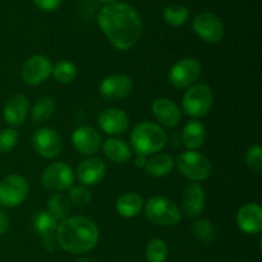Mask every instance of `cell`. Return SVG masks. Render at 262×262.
<instances>
[{
	"label": "cell",
	"mask_w": 262,
	"mask_h": 262,
	"mask_svg": "<svg viewBox=\"0 0 262 262\" xmlns=\"http://www.w3.org/2000/svg\"><path fill=\"white\" fill-rule=\"evenodd\" d=\"M168 246L160 238H154L146 247V260L147 262H165L168 258Z\"/></svg>",
	"instance_id": "cell-30"
},
{
	"label": "cell",
	"mask_w": 262,
	"mask_h": 262,
	"mask_svg": "<svg viewBox=\"0 0 262 262\" xmlns=\"http://www.w3.org/2000/svg\"><path fill=\"white\" fill-rule=\"evenodd\" d=\"M202 67L194 58H183L169 71V81L176 89H189L201 76Z\"/></svg>",
	"instance_id": "cell-8"
},
{
	"label": "cell",
	"mask_w": 262,
	"mask_h": 262,
	"mask_svg": "<svg viewBox=\"0 0 262 262\" xmlns=\"http://www.w3.org/2000/svg\"><path fill=\"white\" fill-rule=\"evenodd\" d=\"M100 3H102V4L105 5H110V4H114V3H118L119 0H99Z\"/></svg>",
	"instance_id": "cell-38"
},
{
	"label": "cell",
	"mask_w": 262,
	"mask_h": 262,
	"mask_svg": "<svg viewBox=\"0 0 262 262\" xmlns=\"http://www.w3.org/2000/svg\"><path fill=\"white\" fill-rule=\"evenodd\" d=\"M246 163H247L248 168L257 173L262 170V148L260 146L255 145L248 148L247 154H246Z\"/></svg>",
	"instance_id": "cell-34"
},
{
	"label": "cell",
	"mask_w": 262,
	"mask_h": 262,
	"mask_svg": "<svg viewBox=\"0 0 262 262\" xmlns=\"http://www.w3.org/2000/svg\"><path fill=\"white\" fill-rule=\"evenodd\" d=\"M176 161L168 154H154L150 159H147L145 164V170L148 176L156 177H165L173 171Z\"/></svg>",
	"instance_id": "cell-23"
},
{
	"label": "cell",
	"mask_w": 262,
	"mask_h": 262,
	"mask_svg": "<svg viewBox=\"0 0 262 262\" xmlns=\"http://www.w3.org/2000/svg\"><path fill=\"white\" fill-rule=\"evenodd\" d=\"M97 124H99L100 129L107 135H122L129 127V118L122 109L107 107L99 114Z\"/></svg>",
	"instance_id": "cell-14"
},
{
	"label": "cell",
	"mask_w": 262,
	"mask_h": 262,
	"mask_svg": "<svg viewBox=\"0 0 262 262\" xmlns=\"http://www.w3.org/2000/svg\"><path fill=\"white\" fill-rule=\"evenodd\" d=\"M28 99L23 94H14L5 101L3 118L12 127H19L27 118Z\"/></svg>",
	"instance_id": "cell-17"
},
{
	"label": "cell",
	"mask_w": 262,
	"mask_h": 262,
	"mask_svg": "<svg viewBox=\"0 0 262 262\" xmlns=\"http://www.w3.org/2000/svg\"><path fill=\"white\" fill-rule=\"evenodd\" d=\"M32 2L35 3L36 7L42 10H46V12L58 9L61 4V0H32Z\"/></svg>",
	"instance_id": "cell-35"
},
{
	"label": "cell",
	"mask_w": 262,
	"mask_h": 262,
	"mask_svg": "<svg viewBox=\"0 0 262 262\" xmlns=\"http://www.w3.org/2000/svg\"><path fill=\"white\" fill-rule=\"evenodd\" d=\"M58 220L53 216L49 211H40L35 215L33 219V227L35 230L43 238V243L49 250H53V234L55 233L58 227Z\"/></svg>",
	"instance_id": "cell-21"
},
{
	"label": "cell",
	"mask_w": 262,
	"mask_h": 262,
	"mask_svg": "<svg viewBox=\"0 0 262 262\" xmlns=\"http://www.w3.org/2000/svg\"><path fill=\"white\" fill-rule=\"evenodd\" d=\"M72 143L82 155H94L101 147V137L95 128L81 125L72 133Z\"/></svg>",
	"instance_id": "cell-15"
},
{
	"label": "cell",
	"mask_w": 262,
	"mask_h": 262,
	"mask_svg": "<svg viewBox=\"0 0 262 262\" xmlns=\"http://www.w3.org/2000/svg\"><path fill=\"white\" fill-rule=\"evenodd\" d=\"M9 224H10L9 216L5 214V211H3V210L0 209V235L5 234V233L8 232V229H9Z\"/></svg>",
	"instance_id": "cell-36"
},
{
	"label": "cell",
	"mask_w": 262,
	"mask_h": 262,
	"mask_svg": "<svg viewBox=\"0 0 262 262\" xmlns=\"http://www.w3.org/2000/svg\"><path fill=\"white\" fill-rule=\"evenodd\" d=\"M152 114L163 127L174 128L182 119V113L178 105L170 99L160 97L152 104Z\"/></svg>",
	"instance_id": "cell-16"
},
{
	"label": "cell",
	"mask_w": 262,
	"mask_h": 262,
	"mask_svg": "<svg viewBox=\"0 0 262 262\" xmlns=\"http://www.w3.org/2000/svg\"><path fill=\"white\" fill-rule=\"evenodd\" d=\"M146 161H147V156L137 154V156H136V165L140 166V168H143L146 164Z\"/></svg>",
	"instance_id": "cell-37"
},
{
	"label": "cell",
	"mask_w": 262,
	"mask_h": 262,
	"mask_svg": "<svg viewBox=\"0 0 262 262\" xmlns=\"http://www.w3.org/2000/svg\"><path fill=\"white\" fill-rule=\"evenodd\" d=\"M55 106L56 105L53 97L42 96L33 105L32 110H31V118L36 124H42L53 117Z\"/></svg>",
	"instance_id": "cell-26"
},
{
	"label": "cell",
	"mask_w": 262,
	"mask_h": 262,
	"mask_svg": "<svg viewBox=\"0 0 262 262\" xmlns=\"http://www.w3.org/2000/svg\"><path fill=\"white\" fill-rule=\"evenodd\" d=\"M214 102V94L210 86L196 83L189 87L183 96V110L192 118H202L209 114Z\"/></svg>",
	"instance_id": "cell-5"
},
{
	"label": "cell",
	"mask_w": 262,
	"mask_h": 262,
	"mask_svg": "<svg viewBox=\"0 0 262 262\" xmlns=\"http://www.w3.org/2000/svg\"><path fill=\"white\" fill-rule=\"evenodd\" d=\"M106 164L99 158H89L77 166L76 176L83 186H95L104 179Z\"/></svg>",
	"instance_id": "cell-19"
},
{
	"label": "cell",
	"mask_w": 262,
	"mask_h": 262,
	"mask_svg": "<svg viewBox=\"0 0 262 262\" xmlns=\"http://www.w3.org/2000/svg\"><path fill=\"white\" fill-rule=\"evenodd\" d=\"M189 10L186 7L179 4H170L164 9L163 18L168 25L173 27H179L183 26L188 20Z\"/></svg>",
	"instance_id": "cell-28"
},
{
	"label": "cell",
	"mask_w": 262,
	"mask_h": 262,
	"mask_svg": "<svg viewBox=\"0 0 262 262\" xmlns=\"http://www.w3.org/2000/svg\"><path fill=\"white\" fill-rule=\"evenodd\" d=\"M32 145L36 152L45 159H54L61 152L63 142L58 133L51 128H40L32 136Z\"/></svg>",
	"instance_id": "cell-13"
},
{
	"label": "cell",
	"mask_w": 262,
	"mask_h": 262,
	"mask_svg": "<svg viewBox=\"0 0 262 262\" xmlns=\"http://www.w3.org/2000/svg\"><path fill=\"white\" fill-rule=\"evenodd\" d=\"M53 72L51 60L45 55H33L25 61L20 69L23 82L30 86L43 83Z\"/></svg>",
	"instance_id": "cell-11"
},
{
	"label": "cell",
	"mask_w": 262,
	"mask_h": 262,
	"mask_svg": "<svg viewBox=\"0 0 262 262\" xmlns=\"http://www.w3.org/2000/svg\"><path fill=\"white\" fill-rule=\"evenodd\" d=\"M55 238L64 251L73 255L87 253L99 242V229L86 216L67 217L56 227Z\"/></svg>",
	"instance_id": "cell-2"
},
{
	"label": "cell",
	"mask_w": 262,
	"mask_h": 262,
	"mask_svg": "<svg viewBox=\"0 0 262 262\" xmlns=\"http://www.w3.org/2000/svg\"><path fill=\"white\" fill-rule=\"evenodd\" d=\"M142 196H140L136 192H125L117 200V204H115L117 211L119 212L120 216L127 217V219L137 216L141 210H142Z\"/></svg>",
	"instance_id": "cell-24"
},
{
	"label": "cell",
	"mask_w": 262,
	"mask_h": 262,
	"mask_svg": "<svg viewBox=\"0 0 262 262\" xmlns=\"http://www.w3.org/2000/svg\"><path fill=\"white\" fill-rule=\"evenodd\" d=\"M99 91L106 100H123L129 96L133 91V81L127 74H112L101 81Z\"/></svg>",
	"instance_id": "cell-12"
},
{
	"label": "cell",
	"mask_w": 262,
	"mask_h": 262,
	"mask_svg": "<svg viewBox=\"0 0 262 262\" xmlns=\"http://www.w3.org/2000/svg\"><path fill=\"white\" fill-rule=\"evenodd\" d=\"M30 184L19 174H9L0 181V206L17 207L27 199Z\"/></svg>",
	"instance_id": "cell-7"
},
{
	"label": "cell",
	"mask_w": 262,
	"mask_h": 262,
	"mask_svg": "<svg viewBox=\"0 0 262 262\" xmlns=\"http://www.w3.org/2000/svg\"><path fill=\"white\" fill-rule=\"evenodd\" d=\"M194 33L207 43H217L224 36V26L222 20L210 12L200 13L192 22Z\"/></svg>",
	"instance_id": "cell-10"
},
{
	"label": "cell",
	"mask_w": 262,
	"mask_h": 262,
	"mask_svg": "<svg viewBox=\"0 0 262 262\" xmlns=\"http://www.w3.org/2000/svg\"><path fill=\"white\" fill-rule=\"evenodd\" d=\"M100 28L118 50H129L138 42L142 20L137 10L125 3L105 5L97 17Z\"/></svg>",
	"instance_id": "cell-1"
},
{
	"label": "cell",
	"mask_w": 262,
	"mask_h": 262,
	"mask_svg": "<svg viewBox=\"0 0 262 262\" xmlns=\"http://www.w3.org/2000/svg\"><path fill=\"white\" fill-rule=\"evenodd\" d=\"M192 233L197 241H200L204 245H210L214 242L215 237H216V232L211 223L207 219H200L192 224Z\"/></svg>",
	"instance_id": "cell-29"
},
{
	"label": "cell",
	"mask_w": 262,
	"mask_h": 262,
	"mask_svg": "<svg viewBox=\"0 0 262 262\" xmlns=\"http://www.w3.org/2000/svg\"><path fill=\"white\" fill-rule=\"evenodd\" d=\"M206 140V128L199 120H191L187 123L182 132V142L187 148L194 150L201 147Z\"/></svg>",
	"instance_id": "cell-22"
},
{
	"label": "cell",
	"mask_w": 262,
	"mask_h": 262,
	"mask_svg": "<svg viewBox=\"0 0 262 262\" xmlns=\"http://www.w3.org/2000/svg\"><path fill=\"white\" fill-rule=\"evenodd\" d=\"M145 215L152 224L159 227H173L182 219V212L178 205L161 196H155L147 201Z\"/></svg>",
	"instance_id": "cell-4"
},
{
	"label": "cell",
	"mask_w": 262,
	"mask_h": 262,
	"mask_svg": "<svg viewBox=\"0 0 262 262\" xmlns=\"http://www.w3.org/2000/svg\"><path fill=\"white\" fill-rule=\"evenodd\" d=\"M51 74H53L55 81L59 82V83H71V82L76 78L77 69L76 67H74V64L71 63V61L61 60L58 61V63L53 67Z\"/></svg>",
	"instance_id": "cell-31"
},
{
	"label": "cell",
	"mask_w": 262,
	"mask_h": 262,
	"mask_svg": "<svg viewBox=\"0 0 262 262\" xmlns=\"http://www.w3.org/2000/svg\"><path fill=\"white\" fill-rule=\"evenodd\" d=\"M48 211L55 217L56 220H66L71 212V201L68 197L63 196L60 193H55L49 199L48 201Z\"/></svg>",
	"instance_id": "cell-27"
},
{
	"label": "cell",
	"mask_w": 262,
	"mask_h": 262,
	"mask_svg": "<svg viewBox=\"0 0 262 262\" xmlns=\"http://www.w3.org/2000/svg\"><path fill=\"white\" fill-rule=\"evenodd\" d=\"M237 224L247 234H257L262 229V209L260 205L251 202L238 210Z\"/></svg>",
	"instance_id": "cell-18"
},
{
	"label": "cell",
	"mask_w": 262,
	"mask_h": 262,
	"mask_svg": "<svg viewBox=\"0 0 262 262\" xmlns=\"http://www.w3.org/2000/svg\"><path fill=\"white\" fill-rule=\"evenodd\" d=\"M168 142V135L159 124L143 122L136 125L130 133V145L141 155L150 156L163 150Z\"/></svg>",
	"instance_id": "cell-3"
},
{
	"label": "cell",
	"mask_w": 262,
	"mask_h": 262,
	"mask_svg": "<svg viewBox=\"0 0 262 262\" xmlns=\"http://www.w3.org/2000/svg\"><path fill=\"white\" fill-rule=\"evenodd\" d=\"M18 142V132L13 128L0 130V154H7L15 147Z\"/></svg>",
	"instance_id": "cell-32"
},
{
	"label": "cell",
	"mask_w": 262,
	"mask_h": 262,
	"mask_svg": "<svg viewBox=\"0 0 262 262\" xmlns=\"http://www.w3.org/2000/svg\"><path fill=\"white\" fill-rule=\"evenodd\" d=\"M76 262H96L95 260H91V258H86V257H83V258H79L78 261H76Z\"/></svg>",
	"instance_id": "cell-39"
},
{
	"label": "cell",
	"mask_w": 262,
	"mask_h": 262,
	"mask_svg": "<svg viewBox=\"0 0 262 262\" xmlns=\"http://www.w3.org/2000/svg\"><path fill=\"white\" fill-rule=\"evenodd\" d=\"M206 205L205 191L201 184L191 183L184 191L182 197V207L183 212L188 217H197L202 214Z\"/></svg>",
	"instance_id": "cell-20"
},
{
	"label": "cell",
	"mask_w": 262,
	"mask_h": 262,
	"mask_svg": "<svg viewBox=\"0 0 262 262\" xmlns=\"http://www.w3.org/2000/svg\"><path fill=\"white\" fill-rule=\"evenodd\" d=\"M41 182L46 189L53 192L66 191L71 188L74 182V173L66 163H53L43 170Z\"/></svg>",
	"instance_id": "cell-9"
},
{
	"label": "cell",
	"mask_w": 262,
	"mask_h": 262,
	"mask_svg": "<svg viewBox=\"0 0 262 262\" xmlns=\"http://www.w3.org/2000/svg\"><path fill=\"white\" fill-rule=\"evenodd\" d=\"M105 156L114 163L124 164L132 158V151L129 146L120 138H107L102 145Z\"/></svg>",
	"instance_id": "cell-25"
},
{
	"label": "cell",
	"mask_w": 262,
	"mask_h": 262,
	"mask_svg": "<svg viewBox=\"0 0 262 262\" xmlns=\"http://www.w3.org/2000/svg\"><path fill=\"white\" fill-rule=\"evenodd\" d=\"M69 201L77 206H86L91 202V193L83 186H74L69 191Z\"/></svg>",
	"instance_id": "cell-33"
},
{
	"label": "cell",
	"mask_w": 262,
	"mask_h": 262,
	"mask_svg": "<svg viewBox=\"0 0 262 262\" xmlns=\"http://www.w3.org/2000/svg\"><path fill=\"white\" fill-rule=\"evenodd\" d=\"M179 171L193 182L206 181L211 176V164L204 154L194 150L182 152L176 161Z\"/></svg>",
	"instance_id": "cell-6"
}]
</instances>
